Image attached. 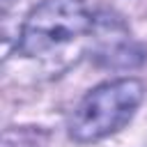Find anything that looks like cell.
<instances>
[{"label":"cell","instance_id":"obj_1","mask_svg":"<svg viewBox=\"0 0 147 147\" xmlns=\"http://www.w3.org/2000/svg\"><path fill=\"white\" fill-rule=\"evenodd\" d=\"M145 87L138 78L106 80L90 90L71 113L69 136L76 142H99L124 129L142 101Z\"/></svg>","mask_w":147,"mask_h":147},{"label":"cell","instance_id":"obj_2","mask_svg":"<svg viewBox=\"0 0 147 147\" xmlns=\"http://www.w3.org/2000/svg\"><path fill=\"white\" fill-rule=\"evenodd\" d=\"M94 30V16L83 0H41L23 21L18 51L28 57L48 55Z\"/></svg>","mask_w":147,"mask_h":147}]
</instances>
